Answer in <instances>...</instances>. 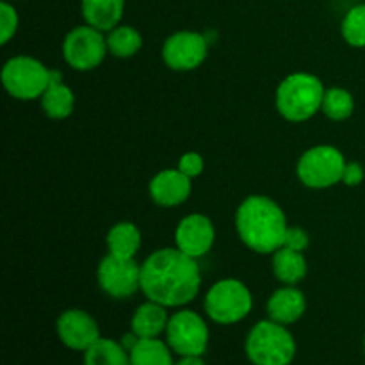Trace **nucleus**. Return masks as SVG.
Instances as JSON below:
<instances>
[{"mask_svg":"<svg viewBox=\"0 0 365 365\" xmlns=\"http://www.w3.org/2000/svg\"><path fill=\"white\" fill-rule=\"evenodd\" d=\"M175 365H205V362L202 356H180V360L175 362Z\"/></svg>","mask_w":365,"mask_h":365,"instance_id":"7c9ffc66","label":"nucleus"},{"mask_svg":"<svg viewBox=\"0 0 365 365\" xmlns=\"http://www.w3.org/2000/svg\"><path fill=\"white\" fill-rule=\"evenodd\" d=\"M138 342H139V337L135 334H132V331H130V334L123 335V339H121V346H123V348L127 349L128 353L132 351V348H134V346L138 344Z\"/></svg>","mask_w":365,"mask_h":365,"instance_id":"c756f323","label":"nucleus"},{"mask_svg":"<svg viewBox=\"0 0 365 365\" xmlns=\"http://www.w3.org/2000/svg\"><path fill=\"white\" fill-rule=\"evenodd\" d=\"M346 159L335 146L319 145L309 148L298 160L296 173L299 182L310 189H328L342 182Z\"/></svg>","mask_w":365,"mask_h":365,"instance_id":"0eeeda50","label":"nucleus"},{"mask_svg":"<svg viewBox=\"0 0 365 365\" xmlns=\"http://www.w3.org/2000/svg\"><path fill=\"white\" fill-rule=\"evenodd\" d=\"M323 114L331 121H344L355 110V98L348 89L330 88L327 89L323 98Z\"/></svg>","mask_w":365,"mask_h":365,"instance_id":"b1692460","label":"nucleus"},{"mask_svg":"<svg viewBox=\"0 0 365 365\" xmlns=\"http://www.w3.org/2000/svg\"><path fill=\"white\" fill-rule=\"evenodd\" d=\"M57 335L66 348L86 353L100 339V328L88 312L81 309L64 310L56 323Z\"/></svg>","mask_w":365,"mask_h":365,"instance_id":"f8f14e48","label":"nucleus"},{"mask_svg":"<svg viewBox=\"0 0 365 365\" xmlns=\"http://www.w3.org/2000/svg\"><path fill=\"white\" fill-rule=\"evenodd\" d=\"M364 351H365V339H364Z\"/></svg>","mask_w":365,"mask_h":365,"instance_id":"2f4dec72","label":"nucleus"},{"mask_svg":"<svg viewBox=\"0 0 365 365\" xmlns=\"http://www.w3.org/2000/svg\"><path fill=\"white\" fill-rule=\"evenodd\" d=\"M41 109L50 120H64L71 116L75 107V95L66 84L61 82L59 71H53V81L41 98Z\"/></svg>","mask_w":365,"mask_h":365,"instance_id":"a211bd4d","label":"nucleus"},{"mask_svg":"<svg viewBox=\"0 0 365 365\" xmlns=\"http://www.w3.org/2000/svg\"><path fill=\"white\" fill-rule=\"evenodd\" d=\"M342 38L348 45L355 48H364L365 46V4L351 7L346 13L344 20L341 25Z\"/></svg>","mask_w":365,"mask_h":365,"instance_id":"393cba45","label":"nucleus"},{"mask_svg":"<svg viewBox=\"0 0 365 365\" xmlns=\"http://www.w3.org/2000/svg\"><path fill=\"white\" fill-rule=\"evenodd\" d=\"M192 178L180 170H163L150 180V198L159 207H178L191 196Z\"/></svg>","mask_w":365,"mask_h":365,"instance_id":"4468645a","label":"nucleus"},{"mask_svg":"<svg viewBox=\"0 0 365 365\" xmlns=\"http://www.w3.org/2000/svg\"><path fill=\"white\" fill-rule=\"evenodd\" d=\"M202 273L196 259L180 250L160 248L150 253L141 266V291L146 299L166 309H178L198 296Z\"/></svg>","mask_w":365,"mask_h":365,"instance_id":"f257e3e1","label":"nucleus"},{"mask_svg":"<svg viewBox=\"0 0 365 365\" xmlns=\"http://www.w3.org/2000/svg\"><path fill=\"white\" fill-rule=\"evenodd\" d=\"M307 269L303 252L282 246L273 253V274L284 285H298L307 277Z\"/></svg>","mask_w":365,"mask_h":365,"instance_id":"6ab92c4d","label":"nucleus"},{"mask_svg":"<svg viewBox=\"0 0 365 365\" xmlns=\"http://www.w3.org/2000/svg\"><path fill=\"white\" fill-rule=\"evenodd\" d=\"M245 349L253 365H291L296 356V341L287 327L266 319L250 330Z\"/></svg>","mask_w":365,"mask_h":365,"instance_id":"20e7f679","label":"nucleus"},{"mask_svg":"<svg viewBox=\"0 0 365 365\" xmlns=\"http://www.w3.org/2000/svg\"><path fill=\"white\" fill-rule=\"evenodd\" d=\"M128 355L130 365H175L171 348L159 339H139Z\"/></svg>","mask_w":365,"mask_h":365,"instance_id":"4be33fe9","label":"nucleus"},{"mask_svg":"<svg viewBox=\"0 0 365 365\" xmlns=\"http://www.w3.org/2000/svg\"><path fill=\"white\" fill-rule=\"evenodd\" d=\"M53 81V70H48L39 59L31 56H14L4 64L2 84L13 98H41Z\"/></svg>","mask_w":365,"mask_h":365,"instance_id":"39448f33","label":"nucleus"},{"mask_svg":"<svg viewBox=\"0 0 365 365\" xmlns=\"http://www.w3.org/2000/svg\"><path fill=\"white\" fill-rule=\"evenodd\" d=\"M284 246L296 250V252H305L307 246H309V234L303 228L289 227L287 234H285Z\"/></svg>","mask_w":365,"mask_h":365,"instance_id":"cd10ccee","label":"nucleus"},{"mask_svg":"<svg viewBox=\"0 0 365 365\" xmlns=\"http://www.w3.org/2000/svg\"><path fill=\"white\" fill-rule=\"evenodd\" d=\"M307 310V299L296 285H284L282 289L274 291L267 302V316L274 323L284 327L296 323L303 317Z\"/></svg>","mask_w":365,"mask_h":365,"instance_id":"2eb2a0df","label":"nucleus"},{"mask_svg":"<svg viewBox=\"0 0 365 365\" xmlns=\"http://www.w3.org/2000/svg\"><path fill=\"white\" fill-rule=\"evenodd\" d=\"M81 11L86 24L102 32H110L123 18L125 0H81Z\"/></svg>","mask_w":365,"mask_h":365,"instance_id":"f3484780","label":"nucleus"},{"mask_svg":"<svg viewBox=\"0 0 365 365\" xmlns=\"http://www.w3.org/2000/svg\"><path fill=\"white\" fill-rule=\"evenodd\" d=\"M235 230L246 248L260 255H271L284 246L289 225L285 212L274 200L252 195L235 212Z\"/></svg>","mask_w":365,"mask_h":365,"instance_id":"f03ea898","label":"nucleus"},{"mask_svg":"<svg viewBox=\"0 0 365 365\" xmlns=\"http://www.w3.org/2000/svg\"><path fill=\"white\" fill-rule=\"evenodd\" d=\"M109 53L107 38L91 25L71 29L63 41V57L77 71H91L103 63Z\"/></svg>","mask_w":365,"mask_h":365,"instance_id":"6e6552de","label":"nucleus"},{"mask_svg":"<svg viewBox=\"0 0 365 365\" xmlns=\"http://www.w3.org/2000/svg\"><path fill=\"white\" fill-rule=\"evenodd\" d=\"M170 316L166 307L155 302H146L135 309L130 321V331L139 339H159L160 334H166Z\"/></svg>","mask_w":365,"mask_h":365,"instance_id":"dca6fc26","label":"nucleus"},{"mask_svg":"<svg viewBox=\"0 0 365 365\" xmlns=\"http://www.w3.org/2000/svg\"><path fill=\"white\" fill-rule=\"evenodd\" d=\"M178 170L184 175H187L189 178H196L203 173V159L200 153L196 152H187L178 159Z\"/></svg>","mask_w":365,"mask_h":365,"instance_id":"bb28decb","label":"nucleus"},{"mask_svg":"<svg viewBox=\"0 0 365 365\" xmlns=\"http://www.w3.org/2000/svg\"><path fill=\"white\" fill-rule=\"evenodd\" d=\"M364 168L359 163H348L344 170V177H342V184L348 185V187H356L364 182Z\"/></svg>","mask_w":365,"mask_h":365,"instance_id":"c85d7f7f","label":"nucleus"},{"mask_svg":"<svg viewBox=\"0 0 365 365\" xmlns=\"http://www.w3.org/2000/svg\"><path fill=\"white\" fill-rule=\"evenodd\" d=\"M107 48L110 56L118 59H128L143 48V38L138 29L130 25H118L107 34Z\"/></svg>","mask_w":365,"mask_h":365,"instance_id":"5701e85b","label":"nucleus"},{"mask_svg":"<svg viewBox=\"0 0 365 365\" xmlns=\"http://www.w3.org/2000/svg\"><path fill=\"white\" fill-rule=\"evenodd\" d=\"M209 56L205 36L195 31H178L163 45V61L175 71H192L203 64Z\"/></svg>","mask_w":365,"mask_h":365,"instance_id":"9b49d317","label":"nucleus"},{"mask_svg":"<svg viewBox=\"0 0 365 365\" xmlns=\"http://www.w3.org/2000/svg\"><path fill=\"white\" fill-rule=\"evenodd\" d=\"M96 280L100 289L110 298H132L141 291V264L135 262V259H120L109 253L98 264Z\"/></svg>","mask_w":365,"mask_h":365,"instance_id":"9d476101","label":"nucleus"},{"mask_svg":"<svg viewBox=\"0 0 365 365\" xmlns=\"http://www.w3.org/2000/svg\"><path fill=\"white\" fill-rule=\"evenodd\" d=\"M216 230L212 221L203 214H189L178 223L175 230V245L185 255L202 259L214 246Z\"/></svg>","mask_w":365,"mask_h":365,"instance_id":"ddd939ff","label":"nucleus"},{"mask_svg":"<svg viewBox=\"0 0 365 365\" xmlns=\"http://www.w3.org/2000/svg\"><path fill=\"white\" fill-rule=\"evenodd\" d=\"M324 93L327 89L319 77L299 71L291 73L278 84L274 103L282 118L292 123H302L319 113Z\"/></svg>","mask_w":365,"mask_h":365,"instance_id":"7ed1b4c3","label":"nucleus"},{"mask_svg":"<svg viewBox=\"0 0 365 365\" xmlns=\"http://www.w3.org/2000/svg\"><path fill=\"white\" fill-rule=\"evenodd\" d=\"M253 298L250 289L237 278L216 282L205 294L203 309L217 324H235L252 312Z\"/></svg>","mask_w":365,"mask_h":365,"instance_id":"423d86ee","label":"nucleus"},{"mask_svg":"<svg viewBox=\"0 0 365 365\" xmlns=\"http://www.w3.org/2000/svg\"><path fill=\"white\" fill-rule=\"evenodd\" d=\"M84 365H130V355L121 342L100 337L84 353Z\"/></svg>","mask_w":365,"mask_h":365,"instance_id":"412c9836","label":"nucleus"},{"mask_svg":"<svg viewBox=\"0 0 365 365\" xmlns=\"http://www.w3.org/2000/svg\"><path fill=\"white\" fill-rule=\"evenodd\" d=\"M18 24L20 18L16 9L9 2H0V45H7L14 38Z\"/></svg>","mask_w":365,"mask_h":365,"instance_id":"a878e982","label":"nucleus"},{"mask_svg":"<svg viewBox=\"0 0 365 365\" xmlns=\"http://www.w3.org/2000/svg\"><path fill=\"white\" fill-rule=\"evenodd\" d=\"M166 342L180 356H202L209 346V327L195 310H178L170 317Z\"/></svg>","mask_w":365,"mask_h":365,"instance_id":"1a4fd4ad","label":"nucleus"},{"mask_svg":"<svg viewBox=\"0 0 365 365\" xmlns=\"http://www.w3.org/2000/svg\"><path fill=\"white\" fill-rule=\"evenodd\" d=\"M109 253L120 259H135L141 248V230L130 221H120L107 234Z\"/></svg>","mask_w":365,"mask_h":365,"instance_id":"aec40b11","label":"nucleus"}]
</instances>
